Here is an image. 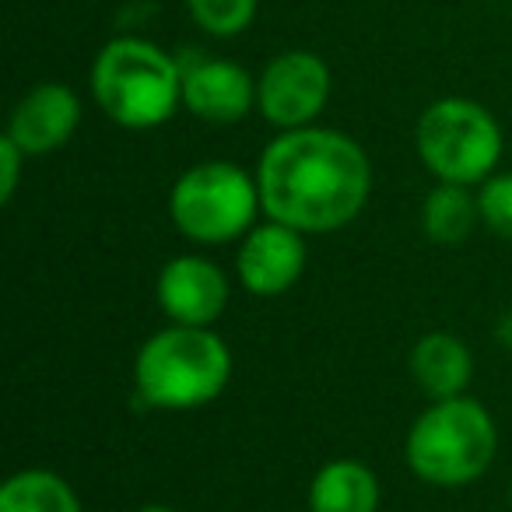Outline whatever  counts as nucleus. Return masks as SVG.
Wrapping results in <instances>:
<instances>
[{"instance_id": "f257e3e1", "label": "nucleus", "mask_w": 512, "mask_h": 512, "mask_svg": "<svg viewBox=\"0 0 512 512\" xmlns=\"http://www.w3.org/2000/svg\"><path fill=\"white\" fill-rule=\"evenodd\" d=\"M267 218L302 235L344 228L372 193V165L362 144L323 127L281 130L256 169Z\"/></svg>"}, {"instance_id": "f03ea898", "label": "nucleus", "mask_w": 512, "mask_h": 512, "mask_svg": "<svg viewBox=\"0 0 512 512\" xmlns=\"http://www.w3.org/2000/svg\"><path fill=\"white\" fill-rule=\"evenodd\" d=\"M92 95L120 127H162L183 106V64L148 39H109L92 64Z\"/></svg>"}, {"instance_id": "7ed1b4c3", "label": "nucleus", "mask_w": 512, "mask_h": 512, "mask_svg": "<svg viewBox=\"0 0 512 512\" xmlns=\"http://www.w3.org/2000/svg\"><path fill=\"white\" fill-rule=\"evenodd\" d=\"M232 351L211 327H172L144 341L134 362L137 397L162 411L204 407L228 386Z\"/></svg>"}, {"instance_id": "20e7f679", "label": "nucleus", "mask_w": 512, "mask_h": 512, "mask_svg": "<svg viewBox=\"0 0 512 512\" xmlns=\"http://www.w3.org/2000/svg\"><path fill=\"white\" fill-rule=\"evenodd\" d=\"M498 432L474 397L435 400L407 432V463L428 484L460 488L491 467Z\"/></svg>"}, {"instance_id": "39448f33", "label": "nucleus", "mask_w": 512, "mask_h": 512, "mask_svg": "<svg viewBox=\"0 0 512 512\" xmlns=\"http://www.w3.org/2000/svg\"><path fill=\"white\" fill-rule=\"evenodd\" d=\"M414 144L439 183L474 186L495 176L502 158V127L477 102L439 99L421 113Z\"/></svg>"}, {"instance_id": "423d86ee", "label": "nucleus", "mask_w": 512, "mask_h": 512, "mask_svg": "<svg viewBox=\"0 0 512 512\" xmlns=\"http://www.w3.org/2000/svg\"><path fill=\"white\" fill-rule=\"evenodd\" d=\"M260 186L246 169L232 162H200L176 179L169 193V214L190 242L218 246L253 228Z\"/></svg>"}, {"instance_id": "0eeeda50", "label": "nucleus", "mask_w": 512, "mask_h": 512, "mask_svg": "<svg viewBox=\"0 0 512 512\" xmlns=\"http://www.w3.org/2000/svg\"><path fill=\"white\" fill-rule=\"evenodd\" d=\"M330 67L309 50H288L274 57L256 81V109L278 130L313 127L330 99Z\"/></svg>"}, {"instance_id": "6e6552de", "label": "nucleus", "mask_w": 512, "mask_h": 512, "mask_svg": "<svg viewBox=\"0 0 512 512\" xmlns=\"http://www.w3.org/2000/svg\"><path fill=\"white\" fill-rule=\"evenodd\" d=\"M155 295L172 323L211 327L228 306V278L204 256H176L158 274Z\"/></svg>"}, {"instance_id": "1a4fd4ad", "label": "nucleus", "mask_w": 512, "mask_h": 512, "mask_svg": "<svg viewBox=\"0 0 512 512\" xmlns=\"http://www.w3.org/2000/svg\"><path fill=\"white\" fill-rule=\"evenodd\" d=\"M235 264H239V281L246 285V292L274 299L288 292L306 271V239L281 221H267L246 232Z\"/></svg>"}, {"instance_id": "9d476101", "label": "nucleus", "mask_w": 512, "mask_h": 512, "mask_svg": "<svg viewBox=\"0 0 512 512\" xmlns=\"http://www.w3.org/2000/svg\"><path fill=\"white\" fill-rule=\"evenodd\" d=\"M256 102V81L235 60L197 57L183 67V106L207 123H239Z\"/></svg>"}, {"instance_id": "9b49d317", "label": "nucleus", "mask_w": 512, "mask_h": 512, "mask_svg": "<svg viewBox=\"0 0 512 512\" xmlns=\"http://www.w3.org/2000/svg\"><path fill=\"white\" fill-rule=\"evenodd\" d=\"M78 123L81 99L74 95V88L60 85V81H43L32 92H25V99L15 106L8 137L29 158H39L64 148L74 130H78Z\"/></svg>"}, {"instance_id": "f8f14e48", "label": "nucleus", "mask_w": 512, "mask_h": 512, "mask_svg": "<svg viewBox=\"0 0 512 512\" xmlns=\"http://www.w3.org/2000/svg\"><path fill=\"white\" fill-rule=\"evenodd\" d=\"M411 376L432 400L463 397L474 376V358L456 334H428L411 351Z\"/></svg>"}, {"instance_id": "ddd939ff", "label": "nucleus", "mask_w": 512, "mask_h": 512, "mask_svg": "<svg viewBox=\"0 0 512 512\" xmlns=\"http://www.w3.org/2000/svg\"><path fill=\"white\" fill-rule=\"evenodd\" d=\"M379 481L358 460H330L309 484V512H376Z\"/></svg>"}, {"instance_id": "4468645a", "label": "nucleus", "mask_w": 512, "mask_h": 512, "mask_svg": "<svg viewBox=\"0 0 512 512\" xmlns=\"http://www.w3.org/2000/svg\"><path fill=\"white\" fill-rule=\"evenodd\" d=\"M0 512H85L74 488L53 470H18L0 488Z\"/></svg>"}, {"instance_id": "2eb2a0df", "label": "nucleus", "mask_w": 512, "mask_h": 512, "mask_svg": "<svg viewBox=\"0 0 512 512\" xmlns=\"http://www.w3.org/2000/svg\"><path fill=\"white\" fill-rule=\"evenodd\" d=\"M477 218H481L477 197H470V186H460V183H439L428 193L425 211H421L428 239L439 242V246H456V242H463Z\"/></svg>"}, {"instance_id": "dca6fc26", "label": "nucleus", "mask_w": 512, "mask_h": 512, "mask_svg": "<svg viewBox=\"0 0 512 512\" xmlns=\"http://www.w3.org/2000/svg\"><path fill=\"white\" fill-rule=\"evenodd\" d=\"M260 0H186V11L214 39H232L253 25Z\"/></svg>"}, {"instance_id": "f3484780", "label": "nucleus", "mask_w": 512, "mask_h": 512, "mask_svg": "<svg viewBox=\"0 0 512 512\" xmlns=\"http://www.w3.org/2000/svg\"><path fill=\"white\" fill-rule=\"evenodd\" d=\"M477 207H481V221L502 239H512V172H498L481 183L477 193Z\"/></svg>"}, {"instance_id": "a211bd4d", "label": "nucleus", "mask_w": 512, "mask_h": 512, "mask_svg": "<svg viewBox=\"0 0 512 512\" xmlns=\"http://www.w3.org/2000/svg\"><path fill=\"white\" fill-rule=\"evenodd\" d=\"M25 151L18 148L15 141H11L8 134L0 137V200L8 204L11 197H15L18 190V179H22V162H25Z\"/></svg>"}, {"instance_id": "6ab92c4d", "label": "nucleus", "mask_w": 512, "mask_h": 512, "mask_svg": "<svg viewBox=\"0 0 512 512\" xmlns=\"http://www.w3.org/2000/svg\"><path fill=\"white\" fill-rule=\"evenodd\" d=\"M498 337H502V341L512 348V316H505V320H502V327H498Z\"/></svg>"}, {"instance_id": "aec40b11", "label": "nucleus", "mask_w": 512, "mask_h": 512, "mask_svg": "<svg viewBox=\"0 0 512 512\" xmlns=\"http://www.w3.org/2000/svg\"><path fill=\"white\" fill-rule=\"evenodd\" d=\"M137 512H176V509H169V505H144V509H137Z\"/></svg>"}]
</instances>
